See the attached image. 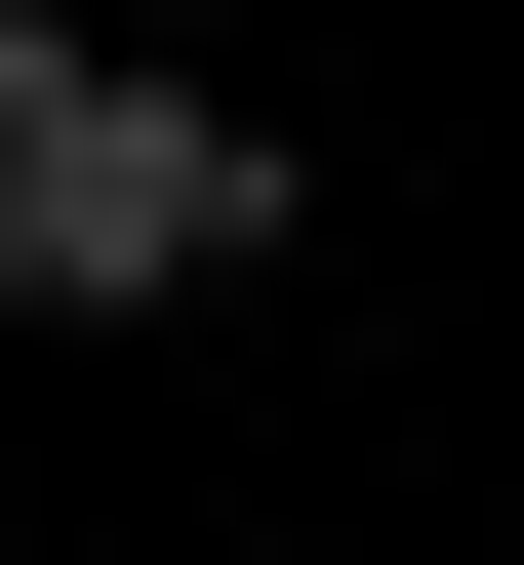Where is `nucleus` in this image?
I'll return each instance as SVG.
<instances>
[{
  "label": "nucleus",
  "instance_id": "obj_2",
  "mask_svg": "<svg viewBox=\"0 0 524 565\" xmlns=\"http://www.w3.org/2000/svg\"><path fill=\"white\" fill-rule=\"evenodd\" d=\"M0 323H41V282H0Z\"/></svg>",
  "mask_w": 524,
  "mask_h": 565
},
{
  "label": "nucleus",
  "instance_id": "obj_1",
  "mask_svg": "<svg viewBox=\"0 0 524 565\" xmlns=\"http://www.w3.org/2000/svg\"><path fill=\"white\" fill-rule=\"evenodd\" d=\"M243 243H282V121L121 82V41H0V282H41V323H162V282H243Z\"/></svg>",
  "mask_w": 524,
  "mask_h": 565
}]
</instances>
